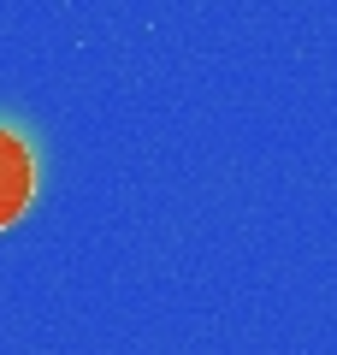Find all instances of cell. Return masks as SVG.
I'll return each instance as SVG.
<instances>
[{
	"label": "cell",
	"mask_w": 337,
	"mask_h": 355,
	"mask_svg": "<svg viewBox=\"0 0 337 355\" xmlns=\"http://www.w3.org/2000/svg\"><path fill=\"white\" fill-rule=\"evenodd\" d=\"M30 196H36V160L12 130H0V231L30 207Z\"/></svg>",
	"instance_id": "cell-1"
}]
</instances>
